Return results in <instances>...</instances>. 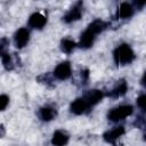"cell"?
I'll return each mask as SVG.
<instances>
[{"instance_id": "obj_1", "label": "cell", "mask_w": 146, "mask_h": 146, "mask_svg": "<svg viewBox=\"0 0 146 146\" xmlns=\"http://www.w3.org/2000/svg\"><path fill=\"white\" fill-rule=\"evenodd\" d=\"M135 58L133 51L129 44H121L114 50V59L117 64H128L131 63Z\"/></svg>"}, {"instance_id": "obj_2", "label": "cell", "mask_w": 146, "mask_h": 146, "mask_svg": "<svg viewBox=\"0 0 146 146\" xmlns=\"http://www.w3.org/2000/svg\"><path fill=\"white\" fill-rule=\"evenodd\" d=\"M131 113H132V106H130V105H122V106L113 108L108 113V119L111 121H120V120H123L124 117L129 116Z\"/></svg>"}, {"instance_id": "obj_3", "label": "cell", "mask_w": 146, "mask_h": 146, "mask_svg": "<svg viewBox=\"0 0 146 146\" xmlns=\"http://www.w3.org/2000/svg\"><path fill=\"white\" fill-rule=\"evenodd\" d=\"M54 75L59 79V80H65L67 78H70L71 75V65L68 62H63L60 63L56 68H55V72H54Z\"/></svg>"}, {"instance_id": "obj_4", "label": "cell", "mask_w": 146, "mask_h": 146, "mask_svg": "<svg viewBox=\"0 0 146 146\" xmlns=\"http://www.w3.org/2000/svg\"><path fill=\"white\" fill-rule=\"evenodd\" d=\"M81 14H82V9H81V2H78L74 7H72L67 14L64 16V22L66 23H71V22H74V21H78L80 17H81Z\"/></svg>"}, {"instance_id": "obj_5", "label": "cell", "mask_w": 146, "mask_h": 146, "mask_svg": "<svg viewBox=\"0 0 146 146\" xmlns=\"http://www.w3.org/2000/svg\"><path fill=\"white\" fill-rule=\"evenodd\" d=\"M30 39V33L26 29H19L15 34V46L17 48H23Z\"/></svg>"}, {"instance_id": "obj_6", "label": "cell", "mask_w": 146, "mask_h": 146, "mask_svg": "<svg viewBox=\"0 0 146 146\" xmlns=\"http://www.w3.org/2000/svg\"><path fill=\"white\" fill-rule=\"evenodd\" d=\"M124 133V128L123 127H116L112 130H108L104 133V139L107 141V143H112L114 144L116 141V139L119 137H121L122 135Z\"/></svg>"}, {"instance_id": "obj_7", "label": "cell", "mask_w": 146, "mask_h": 146, "mask_svg": "<svg viewBox=\"0 0 146 146\" xmlns=\"http://www.w3.org/2000/svg\"><path fill=\"white\" fill-rule=\"evenodd\" d=\"M102 98H103V92H102L100 90H96V89H95V90L88 91L83 99L86 100V103H87L88 106H90V105L92 106V105L97 104Z\"/></svg>"}, {"instance_id": "obj_8", "label": "cell", "mask_w": 146, "mask_h": 146, "mask_svg": "<svg viewBox=\"0 0 146 146\" xmlns=\"http://www.w3.org/2000/svg\"><path fill=\"white\" fill-rule=\"evenodd\" d=\"M47 19L43 15H41L40 13H34L33 15H31L30 19H29V24L30 26L34 27V29H42L46 24Z\"/></svg>"}, {"instance_id": "obj_9", "label": "cell", "mask_w": 146, "mask_h": 146, "mask_svg": "<svg viewBox=\"0 0 146 146\" xmlns=\"http://www.w3.org/2000/svg\"><path fill=\"white\" fill-rule=\"evenodd\" d=\"M67 141H68V136L65 132H63L60 130L54 132L52 139H51L52 145H55V146H64V145L67 144Z\"/></svg>"}, {"instance_id": "obj_10", "label": "cell", "mask_w": 146, "mask_h": 146, "mask_svg": "<svg viewBox=\"0 0 146 146\" xmlns=\"http://www.w3.org/2000/svg\"><path fill=\"white\" fill-rule=\"evenodd\" d=\"M88 105L83 98H79L71 104V112L74 114H82L86 112Z\"/></svg>"}, {"instance_id": "obj_11", "label": "cell", "mask_w": 146, "mask_h": 146, "mask_svg": "<svg viewBox=\"0 0 146 146\" xmlns=\"http://www.w3.org/2000/svg\"><path fill=\"white\" fill-rule=\"evenodd\" d=\"M94 39H95V34H92L90 31L86 30L82 34H81V39H80V47L81 48H89L92 46L94 43Z\"/></svg>"}, {"instance_id": "obj_12", "label": "cell", "mask_w": 146, "mask_h": 146, "mask_svg": "<svg viewBox=\"0 0 146 146\" xmlns=\"http://www.w3.org/2000/svg\"><path fill=\"white\" fill-rule=\"evenodd\" d=\"M106 26H107V23H105L104 21H100V19H96V21H94L91 24H89V26H88V31H90L92 34H97V33H99V32H102V31H104L105 29H106Z\"/></svg>"}, {"instance_id": "obj_13", "label": "cell", "mask_w": 146, "mask_h": 146, "mask_svg": "<svg viewBox=\"0 0 146 146\" xmlns=\"http://www.w3.org/2000/svg\"><path fill=\"white\" fill-rule=\"evenodd\" d=\"M132 13H133V9H132L131 5H129L128 2H123L119 7L117 16L120 18H128V17H130L132 15Z\"/></svg>"}, {"instance_id": "obj_14", "label": "cell", "mask_w": 146, "mask_h": 146, "mask_svg": "<svg viewBox=\"0 0 146 146\" xmlns=\"http://www.w3.org/2000/svg\"><path fill=\"white\" fill-rule=\"evenodd\" d=\"M55 116H56V110H54L52 107L46 106V107H42L40 110V117L43 121H50Z\"/></svg>"}, {"instance_id": "obj_15", "label": "cell", "mask_w": 146, "mask_h": 146, "mask_svg": "<svg viewBox=\"0 0 146 146\" xmlns=\"http://www.w3.org/2000/svg\"><path fill=\"white\" fill-rule=\"evenodd\" d=\"M127 88H128L127 83H125L124 81H120V82L116 84V87L110 92V96H112V97H120V96H122V95L125 94Z\"/></svg>"}, {"instance_id": "obj_16", "label": "cell", "mask_w": 146, "mask_h": 146, "mask_svg": "<svg viewBox=\"0 0 146 146\" xmlns=\"http://www.w3.org/2000/svg\"><path fill=\"white\" fill-rule=\"evenodd\" d=\"M60 46H62V50H63L64 52H71V51L74 49L75 43H74V41H72V40H70V39H64V40L62 41Z\"/></svg>"}, {"instance_id": "obj_17", "label": "cell", "mask_w": 146, "mask_h": 146, "mask_svg": "<svg viewBox=\"0 0 146 146\" xmlns=\"http://www.w3.org/2000/svg\"><path fill=\"white\" fill-rule=\"evenodd\" d=\"M2 63H3V65H5V67L7 70H11L13 68V62H11L9 55H7V54L2 55Z\"/></svg>"}, {"instance_id": "obj_18", "label": "cell", "mask_w": 146, "mask_h": 146, "mask_svg": "<svg viewBox=\"0 0 146 146\" xmlns=\"http://www.w3.org/2000/svg\"><path fill=\"white\" fill-rule=\"evenodd\" d=\"M9 98L7 95H0V111H3L8 105Z\"/></svg>"}, {"instance_id": "obj_19", "label": "cell", "mask_w": 146, "mask_h": 146, "mask_svg": "<svg viewBox=\"0 0 146 146\" xmlns=\"http://www.w3.org/2000/svg\"><path fill=\"white\" fill-rule=\"evenodd\" d=\"M145 103H146V96L145 95H141V96H139L138 97V99H137V104H138V106L141 108V110H145Z\"/></svg>"}, {"instance_id": "obj_20", "label": "cell", "mask_w": 146, "mask_h": 146, "mask_svg": "<svg viewBox=\"0 0 146 146\" xmlns=\"http://www.w3.org/2000/svg\"><path fill=\"white\" fill-rule=\"evenodd\" d=\"M5 135V128L2 124H0V137H2Z\"/></svg>"}]
</instances>
